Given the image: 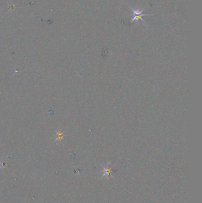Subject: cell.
<instances>
[{
	"mask_svg": "<svg viewBox=\"0 0 202 203\" xmlns=\"http://www.w3.org/2000/svg\"><path fill=\"white\" fill-rule=\"evenodd\" d=\"M131 10L133 12V18H132V20H131V22H136L138 23H139V21L140 20L143 22L144 23V24L146 26V23L144 20V19L142 18V16H151L150 14H143L142 12L145 9H142V10H139V9H133L132 8H131Z\"/></svg>",
	"mask_w": 202,
	"mask_h": 203,
	"instance_id": "1",
	"label": "cell"
}]
</instances>
